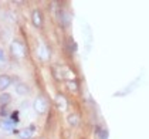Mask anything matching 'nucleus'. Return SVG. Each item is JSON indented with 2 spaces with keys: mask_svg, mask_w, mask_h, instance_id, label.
Wrapping results in <instances>:
<instances>
[{
  "mask_svg": "<svg viewBox=\"0 0 149 139\" xmlns=\"http://www.w3.org/2000/svg\"><path fill=\"white\" fill-rule=\"evenodd\" d=\"M0 115L1 116L7 115V106H1V109H0Z\"/></svg>",
  "mask_w": 149,
  "mask_h": 139,
  "instance_id": "obj_15",
  "label": "nucleus"
},
{
  "mask_svg": "<svg viewBox=\"0 0 149 139\" xmlns=\"http://www.w3.org/2000/svg\"><path fill=\"white\" fill-rule=\"evenodd\" d=\"M41 139H46V138H41Z\"/></svg>",
  "mask_w": 149,
  "mask_h": 139,
  "instance_id": "obj_17",
  "label": "nucleus"
},
{
  "mask_svg": "<svg viewBox=\"0 0 149 139\" xmlns=\"http://www.w3.org/2000/svg\"><path fill=\"white\" fill-rule=\"evenodd\" d=\"M1 60H4V53H3V50L0 48V61H1Z\"/></svg>",
  "mask_w": 149,
  "mask_h": 139,
  "instance_id": "obj_16",
  "label": "nucleus"
},
{
  "mask_svg": "<svg viewBox=\"0 0 149 139\" xmlns=\"http://www.w3.org/2000/svg\"><path fill=\"white\" fill-rule=\"evenodd\" d=\"M12 102V95L9 92H1L0 94V105L1 106H7Z\"/></svg>",
  "mask_w": 149,
  "mask_h": 139,
  "instance_id": "obj_8",
  "label": "nucleus"
},
{
  "mask_svg": "<svg viewBox=\"0 0 149 139\" xmlns=\"http://www.w3.org/2000/svg\"><path fill=\"white\" fill-rule=\"evenodd\" d=\"M0 125H1V124H0Z\"/></svg>",
  "mask_w": 149,
  "mask_h": 139,
  "instance_id": "obj_18",
  "label": "nucleus"
},
{
  "mask_svg": "<svg viewBox=\"0 0 149 139\" xmlns=\"http://www.w3.org/2000/svg\"><path fill=\"white\" fill-rule=\"evenodd\" d=\"M67 122H68V125L71 128L78 126V124H80V115H78L77 112H71V114L67 116Z\"/></svg>",
  "mask_w": 149,
  "mask_h": 139,
  "instance_id": "obj_6",
  "label": "nucleus"
},
{
  "mask_svg": "<svg viewBox=\"0 0 149 139\" xmlns=\"http://www.w3.org/2000/svg\"><path fill=\"white\" fill-rule=\"evenodd\" d=\"M56 102H57L58 108L60 109H65L67 108V99L64 98V95H61V94H58L57 98H56Z\"/></svg>",
  "mask_w": 149,
  "mask_h": 139,
  "instance_id": "obj_9",
  "label": "nucleus"
},
{
  "mask_svg": "<svg viewBox=\"0 0 149 139\" xmlns=\"http://www.w3.org/2000/svg\"><path fill=\"white\" fill-rule=\"evenodd\" d=\"M31 23L36 28H41L44 24V17H43V12L40 9H34L31 12Z\"/></svg>",
  "mask_w": 149,
  "mask_h": 139,
  "instance_id": "obj_2",
  "label": "nucleus"
},
{
  "mask_svg": "<svg viewBox=\"0 0 149 139\" xmlns=\"http://www.w3.org/2000/svg\"><path fill=\"white\" fill-rule=\"evenodd\" d=\"M58 19H60V22H61V24H63L64 27H68L70 23H71V17H70V14L65 12V10H63V9L58 10Z\"/></svg>",
  "mask_w": 149,
  "mask_h": 139,
  "instance_id": "obj_5",
  "label": "nucleus"
},
{
  "mask_svg": "<svg viewBox=\"0 0 149 139\" xmlns=\"http://www.w3.org/2000/svg\"><path fill=\"white\" fill-rule=\"evenodd\" d=\"M33 106H34V111L37 114L43 115V114H46L47 111H48V101H47L43 95H38V97L34 99Z\"/></svg>",
  "mask_w": 149,
  "mask_h": 139,
  "instance_id": "obj_1",
  "label": "nucleus"
},
{
  "mask_svg": "<svg viewBox=\"0 0 149 139\" xmlns=\"http://www.w3.org/2000/svg\"><path fill=\"white\" fill-rule=\"evenodd\" d=\"M10 121H12V124H17V122L20 121V119H19V112H17V111H13V112H12Z\"/></svg>",
  "mask_w": 149,
  "mask_h": 139,
  "instance_id": "obj_13",
  "label": "nucleus"
},
{
  "mask_svg": "<svg viewBox=\"0 0 149 139\" xmlns=\"http://www.w3.org/2000/svg\"><path fill=\"white\" fill-rule=\"evenodd\" d=\"M10 51H12L14 56H17V57L24 56V47H23V44H22L20 41H17V40L12 41V44H10Z\"/></svg>",
  "mask_w": 149,
  "mask_h": 139,
  "instance_id": "obj_3",
  "label": "nucleus"
},
{
  "mask_svg": "<svg viewBox=\"0 0 149 139\" xmlns=\"http://www.w3.org/2000/svg\"><path fill=\"white\" fill-rule=\"evenodd\" d=\"M16 92L19 94V95H22V97H24V95H27V94L30 92V87L26 82H19L16 85Z\"/></svg>",
  "mask_w": 149,
  "mask_h": 139,
  "instance_id": "obj_7",
  "label": "nucleus"
},
{
  "mask_svg": "<svg viewBox=\"0 0 149 139\" xmlns=\"http://www.w3.org/2000/svg\"><path fill=\"white\" fill-rule=\"evenodd\" d=\"M67 43H68V50L70 51H71V53H75V51H77V43H75L72 38H68Z\"/></svg>",
  "mask_w": 149,
  "mask_h": 139,
  "instance_id": "obj_12",
  "label": "nucleus"
},
{
  "mask_svg": "<svg viewBox=\"0 0 149 139\" xmlns=\"http://www.w3.org/2000/svg\"><path fill=\"white\" fill-rule=\"evenodd\" d=\"M31 133H33V132H31V131H30V129L27 128V129H23V131H20L19 136H20L22 139H29L30 136H31Z\"/></svg>",
  "mask_w": 149,
  "mask_h": 139,
  "instance_id": "obj_10",
  "label": "nucleus"
},
{
  "mask_svg": "<svg viewBox=\"0 0 149 139\" xmlns=\"http://www.w3.org/2000/svg\"><path fill=\"white\" fill-rule=\"evenodd\" d=\"M67 87L71 91H77L78 90V82L74 81V80H70V81H67Z\"/></svg>",
  "mask_w": 149,
  "mask_h": 139,
  "instance_id": "obj_11",
  "label": "nucleus"
},
{
  "mask_svg": "<svg viewBox=\"0 0 149 139\" xmlns=\"http://www.w3.org/2000/svg\"><path fill=\"white\" fill-rule=\"evenodd\" d=\"M12 81L13 80L9 74H1V75H0V91L4 92V91L12 85Z\"/></svg>",
  "mask_w": 149,
  "mask_h": 139,
  "instance_id": "obj_4",
  "label": "nucleus"
},
{
  "mask_svg": "<svg viewBox=\"0 0 149 139\" xmlns=\"http://www.w3.org/2000/svg\"><path fill=\"white\" fill-rule=\"evenodd\" d=\"M97 133L100 135V138L101 139H107V136H108V131H107V129H100V128H98Z\"/></svg>",
  "mask_w": 149,
  "mask_h": 139,
  "instance_id": "obj_14",
  "label": "nucleus"
}]
</instances>
